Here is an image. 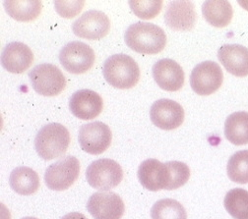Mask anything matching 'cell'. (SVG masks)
Returning a JSON list of instances; mask_svg holds the SVG:
<instances>
[{
	"instance_id": "obj_23",
	"label": "cell",
	"mask_w": 248,
	"mask_h": 219,
	"mask_svg": "<svg viewBox=\"0 0 248 219\" xmlns=\"http://www.w3.org/2000/svg\"><path fill=\"white\" fill-rule=\"evenodd\" d=\"M224 204L234 219H248V191L240 188L231 190L225 197Z\"/></svg>"
},
{
	"instance_id": "obj_2",
	"label": "cell",
	"mask_w": 248,
	"mask_h": 219,
	"mask_svg": "<svg viewBox=\"0 0 248 219\" xmlns=\"http://www.w3.org/2000/svg\"><path fill=\"white\" fill-rule=\"evenodd\" d=\"M103 75L113 88L128 89L139 82L140 69L132 57L126 54H114L106 60Z\"/></svg>"
},
{
	"instance_id": "obj_13",
	"label": "cell",
	"mask_w": 248,
	"mask_h": 219,
	"mask_svg": "<svg viewBox=\"0 0 248 219\" xmlns=\"http://www.w3.org/2000/svg\"><path fill=\"white\" fill-rule=\"evenodd\" d=\"M150 118L155 126L170 131L181 126L184 121L182 106L171 100H159L155 102L150 109Z\"/></svg>"
},
{
	"instance_id": "obj_4",
	"label": "cell",
	"mask_w": 248,
	"mask_h": 219,
	"mask_svg": "<svg viewBox=\"0 0 248 219\" xmlns=\"http://www.w3.org/2000/svg\"><path fill=\"white\" fill-rule=\"evenodd\" d=\"M86 178L89 185L94 189L108 192L121 183L123 170L115 161L98 160L88 166Z\"/></svg>"
},
{
	"instance_id": "obj_12",
	"label": "cell",
	"mask_w": 248,
	"mask_h": 219,
	"mask_svg": "<svg viewBox=\"0 0 248 219\" xmlns=\"http://www.w3.org/2000/svg\"><path fill=\"white\" fill-rule=\"evenodd\" d=\"M87 209L94 219H121L125 205L113 192H98L90 197Z\"/></svg>"
},
{
	"instance_id": "obj_15",
	"label": "cell",
	"mask_w": 248,
	"mask_h": 219,
	"mask_svg": "<svg viewBox=\"0 0 248 219\" xmlns=\"http://www.w3.org/2000/svg\"><path fill=\"white\" fill-rule=\"evenodd\" d=\"M196 11L192 1H171L168 5L165 22L173 30L188 32L196 23Z\"/></svg>"
},
{
	"instance_id": "obj_3",
	"label": "cell",
	"mask_w": 248,
	"mask_h": 219,
	"mask_svg": "<svg viewBox=\"0 0 248 219\" xmlns=\"http://www.w3.org/2000/svg\"><path fill=\"white\" fill-rule=\"evenodd\" d=\"M70 144L68 130L59 123H50L44 126L36 136L35 147L45 161H51L64 155Z\"/></svg>"
},
{
	"instance_id": "obj_21",
	"label": "cell",
	"mask_w": 248,
	"mask_h": 219,
	"mask_svg": "<svg viewBox=\"0 0 248 219\" xmlns=\"http://www.w3.org/2000/svg\"><path fill=\"white\" fill-rule=\"evenodd\" d=\"M225 136L232 145L244 146L248 144V112H234L227 118Z\"/></svg>"
},
{
	"instance_id": "obj_28",
	"label": "cell",
	"mask_w": 248,
	"mask_h": 219,
	"mask_svg": "<svg viewBox=\"0 0 248 219\" xmlns=\"http://www.w3.org/2000/svg\"><path fill=\"white\" fill-rule=\"evenodd\" d=\"M85 1L76 0V1H54V8L56 12L63 18L70 19L77 16L83 9Z\"/></svg>"
},
{
	"instance_id": "obj_7",
	"label": "cell",
	"mask_w": 248,
	"mask_h": 219,
	"mask_svg": "<svg viewBox=\"0 0 248 219\" xmlns=\"http://www.w3.org/2000/svg\"><path fill=\"white\" fill-rule=\"evenodd\" d=\"M95 52L88 44L81 42H71L62 47L59 61L63 68L71 74H84L95 63Z\"/></svg>"
},
{
	"instance_id": "obj_22",
	"label": "cell",
	"mask_w": 248,
	"mask_h": 219,
	"mask_svg": "<svg viewBox=\"0 0 248 219\" xmlns=\"http://www.w3.org/2000/svg\"><path fill=\"white\" fill-rule=\"evenodd\" d=\"M3 4L7 14L19 22L36 20L43 9V3L39 0H8Z\"/></svg>"
},
{
	"instance_id": "obj_19",
	"label": "cell",
	"mask_w": 248,
	"mask_h": 219,
	"mask_svg": "<svg viewBox=\"0 0 248 219\" xmlns=\"http://www.w3.org/2000/svg\"><path fill=\"white\" fill-rule=\"evenodd\" d=\"M12 190L22 196L35 194L40 188V177L38 173L30 167L20 166L15 168L9 178Z\"/></svg>"
},
{
	"instance_id": "obj_11",
	"label": "cell",
	"mask_w": 248,
	"mask_h": 219,
	"mask_svg": "<svg viewBox=\"0 0 248 219\" xmlns=\"http://www.w3.org/2000/svg\"><path fill=\"white\" fill-rule=\"evenodd\" d=\"M138 179L145 189L158 192L170 189L171 174L167 163H163L158 160H146L138 169Z\"/></svg>"
},
{
	"instance_id": "obj_5",
	"label": "cell",
	"mask_w": 248,
	"mask_h": 219,
	"mask_svg": "<svg viewBox=\"0 0 248 219\" xmlns=\"http://www.w3.org/2000/svg\"><path fill=\"white\" fill-rule=\"evenodd\" d=\"M33 88L44 97H55L66 87L65 77L52 64H40L29 73Z\"/></svg>"
},
{
	"instance_id": "obj_1",
	"label": "cell",
	"mask_w": 248,
	"mask_h": 219,
	"mask_svg": "<svg viewBox=\"0 0 248 219\" xmlns=\"http://www.w3.org/2000/svg\"><path fill=\"white\" fill-rule=\"evenodd\" d=\"M124 40L127 46L141 54H157L167 44L165 30L155 24L138 22L129 26Z\"/></svg>"
},
{
	"instance_id": "obj_14",
	"label": "cell",
	"mask_w": 248,
	"mask_h": 219,
	"mask_svg": "<svg viewBox=\"0 0 248 219\" xmlns=\"http://www.w3.org/2000/svg\"><path fill=\"white\" fill-rule=\"evenodd\" d=\"M103 107L102 97L91 89H80L74 92L69 101L72 114L81 120L95 119L101 114Z\"/></svg>"
},
{
	"instance_id": "obj_27",
	"label": "cell",
	"mask_w": 248,
	"mask_h": 219,
	"mask_svg": "<svg viewBox=\"0 0 248 219\" xmlns=\"http://www.w3.org/2000/svg\"><path fill=\"white\" fill-rule=\"evenodd\" d=\"M167 164L171 174V181L169 191L176 190L187 183L190 178V169L187 165L180 161H169Z\"/></svg>"
},
{
	"instance_id": "obj_16",
	"label": "cell",
	"mask_w": 248,
	"mask_h": 219,
	"mask_svg": "<svg viewBox=\"0 0 248 219\" xmlns=\"http://www.w3.org/2000/svg\"><path fill=\"white\" fill-rule=\"evenodd\" d=\"M153 77L158 86L167 91H177L184 85V72L171 59H162L153 66Z\"/></svg>"
},
{
	"instance_id": "obj_10",
	"label": "cell",
	"mask_w": 248,
	"mask_h": 219,
	"mask_svg": "<svg viewBox=\"0 0 248 219\" xmlns=\"http://www.w3.org/2000/svg\"><path fill=\"white\" fill-rule=\"evenodd\" d=\"M72 29L73 33L81 39L98 41L108 34L110 21L104 12L90 10L73 23Z\"/></svg>"
},
{
	"instance_id": "obj_30",
	"label": "cell",
	"mask_w": 248,
	"mask_h": 219,
	"mask_svg": "<svg viewBox=\"0 0 248 219\" xmlns=\"http://www.w3.org/2000/svg\"><path fill=\"white\" fill-rule=\"evenodd\" d=\"M22 219H38V218H36V217H24Z\"/></svg>"
},
{
	"instance_id": "obj_29",
	"label": "cell",
	"mask_w": 248,
	"mask_h": 219,
	"mask_svg": "<svg viewBox=\"0 0 248 219\" xmlns=\"http://www.w3.org/2000/svg\"><path fill=\"white\" fill-rule=\"evenodd\" d=\"M61 219H88V218L80 212H71L64 215Z\"/></svg>"
},
{
	"instance_id": "obj_24",
	"label": "cell",
	"mask_w": 248,
	"mask_h": 219,
	"mask_svg": "<svg viewBox=\"0 0 248 219\" xmlns=\"http://www.w3.org/2000/svg\"><path fill=\"white\" fill-rule=\"evenodd\" d=\"M152 219H187L184 206L172 199L158 201L151 209Z\"/></svg>"
},
{
	"instance_id": "obj_26",
	"label": "cell",
	"mask_w": 248,
	"mask_h": 219,
	"mask_svg": "<svg viewBox=\"0 0 248 219\" xmlns=\"http://www.w3.org/2000/svg\"><path fill=\"white\" fill-rule=\"evenodd\" d=\"M132 12L140 19H154L162 10L163 1L161 0H132L129 1Z\"/></svg>"
},
{
	"instance_id": "obj_8",
	"label": "cell",
	"mask_w": 248,
	"mask_h": 219,
	"mask_svg": "<svg viewBox=\"0 0 248 219\" xmlns=\"http://www.w3.org/2000/svg\"><path fill=\"white\" fill-rule=\"evenodd\" d=\"M224 73L220 65L214 61L201 62L192 70L190 86L199 96H210L223 85Z\"/></svg>"
},
{
	"instance_id": "obj_25",
	"label": "cell",
	"mask_w": 248,
	"mask_h": 219,
	"mask_svg": "<svg viewBox=\"0 0 248 219\" xmlns=\"http://www.w3.org/2000/svg\"><path fill=\"white\" fill-rule=\"evenodd\" d=\"M230 180L237 184L248 183V150H239L232 154L227 166Z\"/></svg>"
},
{
	"instance_id": "obj_9",
	"label": "cell",
	"mask_w": 248,
	"mask_h": 219,
	"mask_svg": "<svg viewBox=\"0 0 248 219\" xmlns=\"http://www.w3.org/2000/svg\"><path fill=\"white\" fill-rule=\"evenodd\" d=\"M78 140L84 151L93 155H98L109 147L112 133L107 124L96 121L83 125L79 131Z\"/></svg>"
},
{
	"instance_id": "obj_18",
	"label": "cell",
	"mask_w": 248,
	"mask_h": 219,
	"mask_svg": "<svg viewBox=\"0 0 248 219\" xmlns=\"http://www.w3.org/2000/svg\"><path fill=\"white\" fill-rule=\"evenodd\" d=\"M218 58L232 75L248 76V48L240 44H225L218 51Z\"/></svg>"
},
{
	"instance_id": "obj_6",
	"label": "cell",
	"mask_w": 248,
	"mask_h": 219,
	"mask_svg": "<svg viewBox=\"0 0 248 219\" xmlns=\"http://www.w3.org/2000/svg\"><path fill=\"white\" fill-rule=\"evenodd\" d=\"M80 174V162L74 156H65L47 167L45 182L52 191H65L76 182Z\"/></svg>"
},
{
	"instance_id": "obj_20",
	"label": "cell",
	"mask_w": 248,
	"mask_h": 219,
	"mask_svg": "<svg viewBox=\"0 0 248 219\" xmlns=\"http://www.w3.org/2000/svg\"><path fill=\"white\" fill-rule=\"evenodd\" d=\"M202 13L205 20L216 28H225L232 22L233 10L227 0H209L204 2Z\"/></svg>"
},
{
	"instance_id": "obj_17",
	"label": "cell",
	"mask_w": 248,
	"mask_h": 219,
	"mask_svg": "<svg viewBox=\"0 0 248 219\" xmlns=\"http://www.w3.org/2000/svg\"><path fill=\"white\" fill-rule=\"evenodd\" d=\"M34 62V54L31 48L23 43L8 44L1 54V64L4 69L13 74H22Z\"/></svg>"
}]
</instances>
